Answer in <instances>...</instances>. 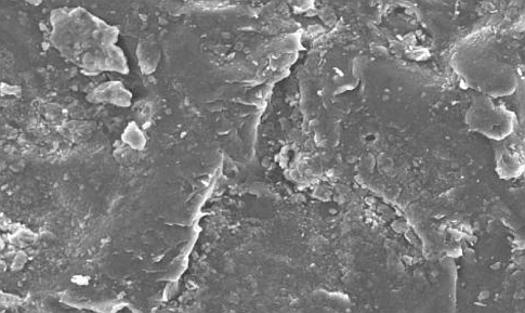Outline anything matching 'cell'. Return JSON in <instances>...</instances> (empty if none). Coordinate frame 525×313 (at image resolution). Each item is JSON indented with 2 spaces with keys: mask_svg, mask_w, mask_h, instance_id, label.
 Returning a JSON list of instances; mask_svg holds the SVG:
<instances>
[{
  "mask_svg": "<svg viewBox=\"0 0 525 313\" xmlns=\"http://www.w3.org/2000/svg\"><path fill=\"white\" fill-rule=\"evenodd\" d=\"M469 124L480 130L481 133L502 139L508 136L513 129V115L504 108H497L490 100L481 98L472 104Z\"/></svg>",
  "mask_w": 525,
  "mask_h": 313,
  "instance_id": "6da1fadb",
  "label": "cell"
}]
</instances>
